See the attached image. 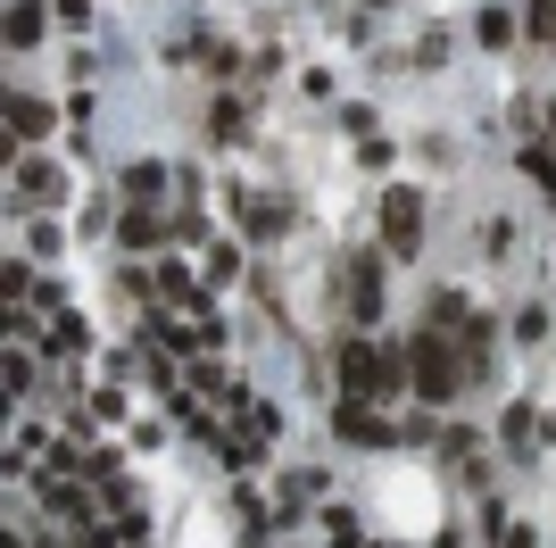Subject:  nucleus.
Here are the masks:
<instances>
[{
	"label": "nucleus",
	"mask_w": 556,
	"mask_h": 548,
	"mask_svg": "<svg viewBox=\"0 0 556 548\" xmlns=\"http://www.w3.org/2000/svg\"><path fill=\"white\" fill-rule=\"evenodd\" d=\"M341 383H349V399H391V390L407 383V365H399L382 341H349L341 349Z\"/></svg>",
	"instance_id": "1"
},
{
	"label": "nucleus",
	"mask_w": 556,
	"mask_h": 548,
	"mask_svg": "<svg viewBox=\"0 0 556 548\" xmlns=\"http://www.w3.org/2000/svg\"><path fill=\"white\" fill-rule=\"evenodd\" d=\"M407 383L441 408V399H457V341H441V333H424V341H407Z\"/></svg>",
	"instance_id": "2"
},
{
	"label": "nucleus",
	"mask_w": 556,
	"mask_h": 548,
	"mask_svg": "<svg viewBox=\"0 0 556 548\" xmlns=\"http://www.w3.org/2000/svg\"><path fill=\"white\" fill-rule=\"evenodd\" d=\"M382 241H391L399 258L424 241V200H416V191H391V200H382Z\"/></svg>",
	"instance_id": "3"
},
{
	"label": "nucleus",
	"mask_w": 556,
	"mask_h": 548,
	"mask_svg": "<svg viewBox=\"0 0 556 548\" xmlns=\"http://www.w3.org/2000/svg\"><path fill=\"white\" fill-rule=\"evenodd\" d=\"M349 308H357V316H382V266H374V258L349 266Z\"/></svg>",
	"instance_id": "4"
},
{
	"label": "nucleus",
	"mask_w": 556,
	"mask_h": 548,
	"mask_svg": "<svg viewBox=\"0 0 556 548\" xmlns=\"http://www.w3.org/2000/svg\"><path fill=\"white\" fill-rule=\"evenodd\" d=\"M0 116H9V134H50V109H42V100H17V91H0Z\"/></svg>",
	"instance_id": "5"
},
{
	"label": "nucleus",
	"mask_w": 556,
	"mask_h": 548,
	"mask_svg": "<svg viewBox=\"0 0 556 548\" xmlns=\"http://www.w3.org/2000/svg\"><path fill=\"white\" fill-rule=\"evenodd\" d=\"M341 440H366V449H374V440H391V424L366 415V399H349V408H341Z\"/></svg>",
	"instance_id": "6"
},
{
	"label": "nucleus",
	"mask_w": 556,
	"mask_h": 548,
	"mask_svg": "<svg viewBox=\"0 0 556 548\" xmlns=\"http://www.w3.org/2000/svg\"><path fill=\"white\" fill-rule=\"evenodd\" d=\"M0 34H9V42H42V0H17V9H9V25H0Z\"/></svg>",
	"instance_id": "7"
},
{
	"label": "nucleus",
	"mask_w": 556,
	"mask_h": 548,
	"mask_svg": "<svg viewBox=\"0 0 556 548\" xmlns=\"http://www.w3.org/2000/svg\"><path fill=\"white\" fill-rule=\"evenodd\" d=\"M482 42H490V50L515 42V17H507V9H490V17H482Z\"/></svg>",
	"instance_id": "8"
},
{
	"label": "nucleus",
	"mask_w": 556,
	"mask_h": 548,
	"mask_svg": "<svg viewBox=\"0 0 556 548\" xmlns=\"http://www.w3.org/2000/svg\"><path fill=\"white\" fill-rule=\"evenodd\" d=\"M532 34H556V0H532Z\"/></svg>",
	"instance_id": "9"
},
{
	"label": "nucleus",
	"mask_w": 556,
	"mask_h": 548,
	"mask_svg": "<svg viewBox=\"0 0 556 548\" xmlns=\"http://www.w3.org/2000/svg\"><path fill=\"white\" fill-rule=\"evenodd\" d=\"M9 159H17V134H9V125H0V166H9Z\"/></svg>",
	"instance_id": "10"
},
{
	"label": "nucleus",
	"mask_w": 556,
	"mask_h": 548,
	"mask_svg": "<svg viewBox=\"0 0 556 548\" xmlns=\"http://www.w3.org/2000/svg\"><path fill=\"white\" fill-rule=\"evenodd\" d=\"M0 548H17V540H9V532H0Z\"/></svg>",
	"instance_id": "11"
}]
</instances>
